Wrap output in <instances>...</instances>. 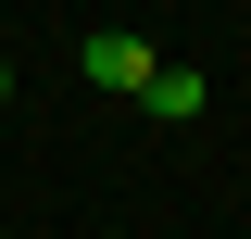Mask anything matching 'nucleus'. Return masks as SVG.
I'll return each mask as SVG.
<instances>
[{"instance_id":"obj_1","label":"nucleus","mask_w":251,"mask_h":239,"mask_svg":"<svg viewBox=\"0 0 251 239\" xmlns=\"http://www.w3.org/2000/svg\"><path fill=\"white\" fill-rule=\"evenodd\" d=\"M75 76H88V89H113V101H138V89L163 76V51H151V38H126V26H100L88 51H75Z\"/></svg>"},{"instance_id":"obj_2","label":"nucleus","mask_w":251,"mask_h":239,"mask_svg":"<svg viewBox=\"0 0 251 239\" xmlns=\"http://www.w3.org/2000/svg\"><path fill=\"white\" fill-rule=\"evenodd\" d=\"M138 101H151L163 126H188V114H201V76H188V63H163V76H151V89H138Z\"/></svg>"},{"instance_id":"obj_3","label":"nucleus","mask_w":251,"mask_h":239,"mask_svg":"<svg viewBox=\"0 0 251 239\" xmlns=\"http://www.w3.org/2000/svg\"><path fill=\"white\" fill-rule=\"evenodd\" d=\"M0 101H13V63H0Z\"/></svg>"}]
</instances>
